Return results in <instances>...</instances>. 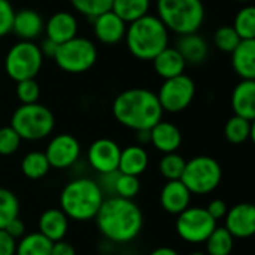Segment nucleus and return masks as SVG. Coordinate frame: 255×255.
<instances>
[{"label": "nucleus", "mask_w": 255, "mask_h": 255, "mask_svg": "<svg viewBox=\"0 0 255 255\" xmlns=\"http://www.w3.org/2000/svg\"><path fill=\"white\" fill-rule=\"evenodd\" d=\"M155 94L158 97L163 112L178 114L185 111L194 100L196 84L188 75L182 73L179 76L164 79L158 93Z\"/></svg>", "instance_id": "9b49d317"}, {"label": "nucleus", "mask_w": 255, "mask_h": 255, "mask_svg": "<svg viewBox=\"0 0 255 255\" xmlns=\"http://www.w3.org/2000/svg\"><path fill=\"white\" fill-rule=\"evenodd\" d=\"M188 255H206V253H202V251H194V253H190Z\"/></svg>", "instance_id": "49530a36"}, {"label": "nucleus", "mask_w": 255, "mask_h": 255, "mask_svg": "<svg viewBox=\"0 0 255 255\" xmlns=\"http://www.w3.org/2000/svg\"><path fill=\"white\" fill-rule=\"evenodd\" d=\"M121 148L120 145L108 137L96 139L88 148V163L93 170L99 175L111 173L118 170Z\"/></svg>", "instance_id": "ddd939ff"}, {"label": "nucleus", "mask_w": 255, "mask_h": 255, "mask_svg": "<svg viewBox=\"0 0 255 255\" xmlns=\"http://www.w3.org/2000/svg\"><path fill=\"white\" fill-rule=\"evenodd\" d=\"M126 45L130 54L142 61H152L169 46V30L157 15L148 13L130 24L126 30Z\"/></svg>", "instance_id": "7ed1b4c3"}, {"label": "nucleus", "mask_w": 255, "mask_h": 255, "mask_svg": "<svg viewBox=\"0 0 255 255\" xmlns=\"http://www.w3.org/2000/svg\"><path fill=\"white\" fill-rule=\"evenodd\" d=\"M128 255H133V254H128Z\"/></svg>", "instance_id": "09e8293b"}, {"label": "nucleus", "mask_w": 255, "mask_h": 255, "mask_svg": "<svg viewBox=\"0 0 255 255\" xmlns=\"http://www.w3.org/2000/svg\"><path fill=\"white\" fill-rule=\"evenodd\" d=\"M241 40H254L255 39V6L248 3L244 4L235 16L232 25Z\"/></svg>", "instance_id": "c756f323"}, {"label": "nucleus", "mask_w": 255, "mask_h": 255, "mask_svg": "<svg viewBox=\"0 0 255 255\" xmlns=\"http://www.w3.org/2000/svg\"><path fill=\"white\" fill-rule=\"evenodd\" d=\"M15 251L16 241L4 230H0V255H15Z\"/></svg>", "instance_id": "a19ab883"}, {"label": "nucleus", "mask_w": 255, "mask_h": 255, "mask_svg": "<svg viewBox=\"0 0 255 255\" xmlns=\"http://www.w3.org/2000/svg\"><path fill=\"white\" fill-rule=\"evenodd\" d=\"M226 230L238 239H248L255 233V208L253 203H239L227 211Z\"/></svg>", "instance_id": "4468645a"}, {"label": "nucleus", "mask_w": 255, "mask_h": 255, "mask_svg": "<svg viewBox=\"0 0 255 255\" xmlns=\"http://www.w3.org/2000/svg\"><path fill=\"white\" fill-rule=\"evenodd\" d=\"M148 163H149V155L146 149L140 145H130L121 149L118 172L139 178L146 170Z\"/></svg>", "instance_id": "5701e85b"}, {"label": "nucleus", "mask_w": 255, "mask_h": 255, "mask_svg": "<svg viewBox=\"0 0 255 255\" xmlns=\"http://www.w3.org/2000/svg\"><path fill=\"white\" fill-rule=\"evenodd\" d=\"M232 108L235 115L245 120H255V79H242L233 90Z\"/></svg>", "instance_id": "aec40b11"}, {"label": "nucleus", "mask_w": 255, "mask_h": 255, "mask_svg": "<svg viewBox=\"0 0 255 255\" xmlns=\"http://www.w3.org/2000/svg\"><path fill=\"white\" fill-rule=\"evenodd\" d=\"M54 61L66 73H85L97 61V46L88 37L76 36L58 45Z\"/></svg>", "instance_id": "1a4fd4ad"}, {"label": "nucleus", "mask_w": 255, "mask_h": 255, "mask_svg": "<svg viewBox=\"0 0 255 255\" xmlns=\"http://www.w3.org/2000/svg\"><path fill=\"white\" fill-rule=\"evenodd\" d=\"M224 136L230 143L241 145L250 139H254V121L233 115L224 127Z\"/></svg>", "instance_id": "bb28decb"}, {"label": "nucleus", "mask_w": 255, "mask_h": 255, "mask_svg": "<svg viewBox=\"0 0 255 255\" xmlns=\"http://www.w3.org/2000/svg\"><path fill=\"white\" fill-rule=\"evenodd\" d=\"M39 49H40L43 58H45V57H46V58H54V57H55V52H57V49H58V45H57L55 42H52V40H49V39L45 37V39L42 40V45L39 46Z\"/></svg>", "instance_id": "c03bdc74"}, {"label": "nucleus", "mask_w": 255, "mask_h": 255, "mask_svg": "<svg viewBox=\"0 0 255 255\" xmlns=\"http://www.w3.org/2000/svg\"><path fill=\"white\" fill-rule=\"evenodd\" d=\"M139 190H140V181L137 176L124 175L118 172L114 184V196L133 200L137 196Z\"/></svg>", "instance_id": "72a5a7b5"}, {"label": "nucleus", "mask_w": 255, "mask_h": 255, "mask_svg": "<svg viewBox=\"0 0 255 255\" xmlns=\"http://www.w3.org/2000/svg\"><path fill=\"white\" fill-rule=\"evenodd\" d=\"M43 64V55L39 45L30 40H19L13 43L4 57V70L7 76L15 81L34 79Z\"/></svg>", "instance_id": "6e6552de"}, {"label": "nucleus", "mask_w": 255, "mask_h": 255, "mask_svg": "<svg viewBox=\"0 0 255 255\" xmlns=\"http://www.w3.org/2000/svg\"><path fill=\"white\" fill-rule=\"evenodd\" d=\"M19 215V202L16 196L6 190L0 188V230H3L12 220Z\"/></svg>", "instance_id": "473e14b6"}, {"label": "nucleus", "mask_w": 255, "mask_h": 255, "mask_svg": "<svg viewBox=\"0 0 255 255\" xmlns=\"http://www.w3.org/2000/svg\"><path fill=\"white\" fill-rule=\"evenodd\" d=\"M235 1H239V3H247V4H248V3H251L253 0H235Z\"/></svg>", "instance_id": "de8ad7c7"}, {"label": "nucleus", "mask_w": 255, "mask_h": 255, "mask_svg": "<svg viewBox=\"0 0 255 255\" xmlns=\"http://www.w3.org/2000/svg\"><path fill=\"white\" fill-rule=\"evenodd\" d=\"M94 220L99 232L112 244L131 242L143 227L140 208L133 200L117 196L103 200Z\"/></svg>", "instance_id": "f257e3e1"}, {"label": "nucleus", "mask_w": 255, "mask_h": 255, "mask_svg": "<svg viewBox=\"0 0 255 255\" xmlns=\"http://www.w3.org/2000/svg\"><path fill=\"white\" fill-rule=\"evenodd\" d=\"M3 230H4L7 235H10V236L16 241V239H21V238L25 235V224H24L22 220H19V217H18V218L12 220Z\"/></svg>", "instance_id": "79ce46f5"}, {"label": "nucleus", "mask_w": 255, "mask_h": 255, "mask_svg": "<svg viewBox=\"0 0 255 255\" xmlns=\"http://www.w3.org/2000/svg\"><path fill=\"white\" fill-rule=\"evenodd\" d=\"M49 169H51V166L46 160V155H45V152H40V151H31V152L25 154L21 161L22 175L33 181L46 176Z\"/></svg>", "instance_id": "c85d7f7f"}, {"label": "nucleus", "mask_w": 255, "mask_h": 255, "mask_svg": "<svg viewBox=\"0 0 255 255\" xmlns=\"http://www.w3.org/2000/svg\"><path fill=\"white\" fill-rule=\"evenodd\" d=\"M149 142L157 151L170 154L179 149L182 143V134L175 124L161 120L149 130Z\"/></svg>", "instance_id": "a211bd4d"}, {"label": "nucleus", "mask_w": 255, "mask_h": 255, "mask_svg": "<svg viewBox=\"0 0 255 255\" xmlns=\"http://www.w3.org/2000/svg\"><path fill=\"white\" fill-rule=\"evenodd\" d=\"M15 9L9 0H0V39L12 31Z\"/></svg>", "instance_id": "58836bf2"}, {"label": "nucleus", "mask_w": 255, "mask_h": 255, "mask_svg": "<svg viewBox=\"0 0 255 255\" xmlns=\"http://www.w3.org/2000/svg\"><path fill=\"white\" fill-rule=\"evenodd\" d=\"M73 9L84 16L96 18L112 9L114 0H70Z\"/></svg>", "instance_id": "f704fd0d"}, {"label": "nucleus", "mask_w": 255, "mask_h": 255, "mask_svg": "<svg viewBox=\"0 0 255 255\" xmlns=\"http://www.w3.org/2000/svg\"><path fill=\"white\" fill-rule=\"evenodd\" d=\"M223 179V169L220 163L208 155L193 157L185 163L181 182L191 194L205 196L217 190Z\"/></svg>", "instance_id": "0eeeda50"}, {"label": "nucleus", "mask_w": 255, "mask_h": 255, "mask_svg": "<svg viewBox=\"0 0 255 255\" xmlns=\"http://www.w3.org/2000/svg\"><path fill=\"white\" fill-rule=\"evenodd\" d=\"M175 48L184 57L187 64L188 63L200 64L208 58V54H209V46H208L206 40L199 33H190V34L179 36Z\"/></svg>", "instance_id": "393cba45"}, {"label": "nucleus", "mask_w": 255, "mask_h": 255, "mask_svg": "<svg viewBox=\"0 0 255 255\" xmlns=\"http://www.w3.org/2000/svg\"><path fill=\"white\" fill-rule=\"evenodd\" d=\"M21 145V137L10 127H0V155H12Z\"/></svg>", "instance_id": "4c0bfd02"}, {"label": "nucleus", "mask_w": 255, "mask_h": 255, "mask_svg": "<svg viewBox=\"0 0 255 255\" xmlns=\"http://www.w3.org/2000/svg\"><path fill=\"white\" fill-rule=\"evenodd\" d=\"M127 24L112 10L93 18V31L96 39L103 45H117L126 36Z\"/></svg>", "instance_id": "dca6fc26"}, {"label": "nucleus", "mask_w": 255, "mask_h": 255, "mask_svg": "<svg viewBox=\"0 0 255 255\" xmlns=\"http://www.w3.org/2000/svg\"><path fill=\"white\" fill-rule=\"evenodd\" d=\"M151 0H114L112 12L117 13L126 24H130L149 13Z\"/></svg>", "instance_id": "a878e982"}, {"label": "nucleus", "mask_w": 255, "mask_h": 255, "mask_svg": "<svg viewBox=\"0 0 255 255\" xmlns=\"http://www.w3.org/2000/svg\"><path fill=\"white\" fill-rule=\"evenodd\" d=\"M52 242L39 232L24 235L16 244L15 255H51Z\"/></svg>", "instance_id": "cd10ccee"}, {"label": "nucleus", "mask_w": 255, "mask_h": 255, "mask_svg": "<svg viewBox=\"0 0 255 255\" xmlns=\"http://www.w3.org/2000/svg\"><path fill=\"white\" fill-rule=\"evenodd\" d=\"M239 42L241 37L232 25H223L214 33V45L223 52L232 54L233 49L239 45Z\"/></svg>", "instance_id": "c9c22d12"}, {"label": "nucleus", "mask_w": 255, "mask_h": 255, "mask_svg": "<svg viewBox=\"0 0 255 255\" xmlns=\"http://www.w3.org/2000/svg\"><path fill=\"white\" fill-rule=\"evenodd\" d=\"M105 199L97 181L76 178L64 185L60 194V209L69 220L85 223L96 218Z\"/></svg>", "instance_id": "20e7f679"}, {"label": "nucleus", "mask_w": 255, "mask_h": 255, "mask_svg": "<svg viewBox=\"0 0 255 255\" xmlns=\"http://www.w3.org/2000/svg\"><path fill=\"white\" fill-rule=\"evenodd\" d=\"M149 255H181L176 250L169 248V247H160L157 250H154Z\"/></svg>", "instance_id": "a18cd8bd"}, {"label": "nucleus", "mask_w": 255, "mask_h": 255, "mask_svg": "<svg viewBox=\"0 0 255 255\" xmlns=\"http://www.w3.org/2000/svg\"><path fill=\"white\" fill-rule=\"evenodd\" d=\"M185 60L179 54V51L173 46L164 48L154 60H152V67L155 73L163 78V79H170L175 76H179L185 70Z\"/></svg>", "instance_id": "4be33fe9"}, {"label": "nucleus", "mask_w": 255, "mask_h": 255, "mask_svg": "<svg viewBox=\"0 0 255 255\" xmlns=\"http://www.w3.org/2000/svg\"><path fill=\"white\" fill-rule=\"evenodd\" d=\"M69 230V218L60 208L46 209L39 218V233L48 241L58 242L63 241Z\"/></svg>", "instance_id": "412c9836"}, {"label": "nucleus", "mask_w": 255, "mask_h": 255, "mask_svg": "<svg viewBox=\"0 0 255 255\" xmlns=\"http://www.w3.org/2000/svg\"><path fill=\"white\" fill-rule=\"evenodd\" d=\"M161 208L172 214L179 215L191 203V193L181 181H167L160 193Z\"/></svg>", "instance_id": "6ab92c4d"}, {"label": "nucleus", "mask_w": 255, "mask_h": 255, "mask_svg": "<svg viewBox=\"0 0 255 255\" xmlns=\"http://www.w3.org/2000/svg\"><path fill=\"white\" fill-rule=\"evenodd\" d=\"M46 160L54 169H67L73 166L81 155V143L72 134L61 133L54 136L45 151Z\"/></svg>", "instance_id": "f8f14e48"}, {"label": "nucleus", "mask_w": 255, "mask_h": 255, "mask_svg": "<svg viewBox=\"0 0 255 255\" xmlns=\"http://www.w3.org/2000/svg\"><path fill=\"white\" fill-rule=\"evenodd\" d=\"M51 255H76V251H75V248L69 242L58 241V242L52 244Z\"/></svg>", "instance_id": "37998d69"}, {"label": "nucleus", "mask_w": 255, "mask_h": 255, "mask_svg": "<svg viewBox=\"0 0 255 255\" xmlns=\"http://www.w3.org/2000/svg\"><path fill=\"white\" fill-rule=\"evenodd\" d=\"M206 211H208V214L218 223L220 220H223L224 217H226V214H227V211H229V208H227V205H226V202L224 200H221V199H215V200H212L206 208H205Z\"/></svg>", "instance_id": "ea45409f"}, {"label": "nucleus", "mask_w": 255, "mask_h": 255, "mask_svg": "<svg viewBox=\"0 0 255 255\" xmlns=\"http://www.w3.org/2000/svg\"><path fill=\"white\" fill-rule=\"evenodd\" d=\"M45 28V19L42 15L34 9H19L15 10L13 21H12V31L19 40H30L34 42Z\"/></svg>", "instance_id": "f3484780"}, {"label": "nucleus", "mask_w": 255, "mask_h": 255, "mask_svg": "<svg viewBox=\"0 0 255 255\" xmlns=\"http://www.w3.org/2000/svg\"><path fill=\"white\" fill-rule=\"evenodd\" d=\"M155 7L164 27L179 36L197 33L205 21L202 0H157Z\"/></svg>", "instance_id": "39448f33"}, {"label": "nucleus", "mask_w": 255, "mask_h": 255, "mask_svg": "<svg viewBox=\"0 0 255 255\" xmlns=\"http://www.w3.org/2000/svg\"><path fill=\"white\" fill-rule=\"evenodd\" d=\"M15 93L21 105H31V103H37L40 96V87L36 82V79H25L16 82Z\"/></svg>", "instance_id": "e433bc0d"}, {"label": "nucleus", "mask_w": 255, "mask_h": 255, "mask_svg": "<svg viewBox=\"0 0 255 255\" xmlns=\"http://www.w3.org/2000/svg\"><path fill=\"white\" fill-rule=\"evenodd\" d=\"M176 233L188 244H205L209 235L215 230L217 221L205 208L188 206L176 218Z\"/></svg>", "instance_id": "9d476101"}, {"label": "nucleus", "mask_w": 255, "mask_h": 255, "mask_svg": "<svg viewBox=\"0 0 255 255\" xmlns=\"http://www.w3.org/2000/svg\"><path fill=\"white\" fill-rule=\"evenodd\" d=\"M206 255H230L235 247V238L226 227H215L206 239Z\"/></svg>", "instance_id": "7c9ffc66"}, {"label": "nucleus", "mask_w": 255, "mask_h": 255, "mask_svg": "<svg viewBox=\"0 0 255 255\" xmlns=\"http://www.w3.org/2000/svg\"><path fill=\"white\" fill-rule=\"evenodd\" d=\"M10 127L16 131L21 140H42L48 137L54 127V114L40 103L18 106L10 118Z\"/></svg>", "instance_id": "423d86ee"}, {"label": "nucleus", "mask_w": 255, "mask_h": 255, "mask_svg": "<svg viewBox=\"0 0 255 255\" xmlns=\"http://www.w3.org/2000/svg\"><path fill=\"white\" fill-rule=\"evenodd\" d=\"M79 24L78 19L73 13L60 10L52 13L46 21H45V37L55 42L57 45H61L73 37L78 36Z\"/></svg>", "instance_id": "2eb2a0df"}, {"label": "nucleus", "mask_w": 255, "mask_h": 255, "mask_svg": "<svg viewBox=\"0 0 255 255\" xmlns=\"http://www.w3.org/2000/svg\"><path fill=\"white\" fill-rule=\"evenodd\" d=\"M115 120L134 131L151 130L163 120V109L154 91L146 88H130L120 93L112 103Z\"/></svg>", "instance_id": "f03ea898"}, {"label": "nucleus", "mask_w": 255, "mask_h": 255, "mask_svg": "<svg viewBox=\"0 0 255 255\" xmlns=\"http://www.w3.org/2000/svg\"><path fill=\"white\" fill-rule=\"evenodd\" d=\"M232 66L241 79H255V39L239 42L232 52Z\"/></svg>", "instance_id": "b1692460"}, {"label": "nucleus", "mask_w": 255, "mask_h": 255, "mask_svg": "<svg viewBox=\"0 0 255 255\" xmlns=\"http://www.w3.org/2000/svg\"><path fill=\"white\" fill-rule=\"evenodd\" d=\"M187 160L179 155L178 152H170V154H163L158 169L160 173L167 179V181H179L184 172Z\"/></svg>", "instance_id": "2f4dec72"}]
</instances>
